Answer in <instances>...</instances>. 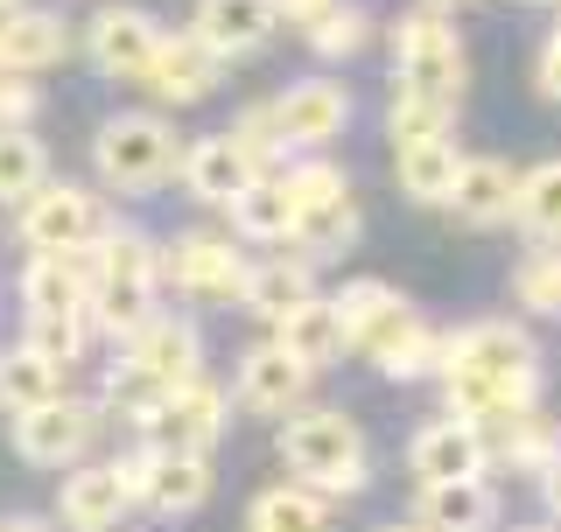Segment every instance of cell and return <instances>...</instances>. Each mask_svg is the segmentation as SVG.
<instances>
[{
	"instance_id": "cell-8",
	"label": "cell",
	"mask_w": 561,
	"mask_h": 532,
	"mask_svg": "<svg viewBox=\"0 0 561 532\" xmlns=\"http://www.w3.org/2000/svg\"><path fill=\"white\" fill-rule=\"evenodd\" d=\"M288 189H295V245H302V253L330 259L358 239V204H351L344 169L302 162V169H288Z\"/></svg>"
},
{
	"instance_id": "cell-33",
	"label": "cell",
	"mask_w": 561,
	"mask_h": 532,
	"mask_svg": "<svg viewBox=\"0 0 561 532\" xmlns=\"http://www.w3.org/2000/svg\"><path fill=\"white\" fill-rule=\"evenodd\" d=\"M513 224L540 245H561V162H540L519 175V204H513Z\"/></svg>"
},
{
	"instance_id": "cell-20",
	"label": "cell",
	"mask_w": 561,
	"mask_h": 532,
	"mask_svg": "<svg viewBox=\"0 0 561 532\" xmlns=\"http://www.w3.org/2000/svg\"><path fill=\"white\" fill-rule=\"evenodd\" d=\"M92 280H99V245H70V253H28L22 266V309H84L92 315Z\"/></svg>"
},
{
	"instance_id": "cell-17",
	"label": "cell",
	"mask_w": 561,
	"mask_h": 532,
	"mask_svg": "<svg viewBox=\"0 0 561 532\" xmlns=\"http://www.w3.org/2000/svg\"><path fill=\"white\" fill-rule=\"evenodd\" d=\"M218 78H225V57L204 43L197 28H175V35H162V49H154V63H148V99L154 105H197V99H210L218 92Z\"/></svg>"
},
{
	"instance_id": "cell-38",
	"label": "cell",
	"mask_w": 561,
	"mask_h": 532,
	"mask_svg": "<svg viewBox=\"0 0 561 532\" xmlns=\"http://www.w3.org/2000/svg\"><path fill=\"white\" fill-rule=\"evenodd\" d=\"M302 35H309V49H316V57H330V63H337V57H358V49H365L373 22H365V8L337 0V8H330V14H316V22H309Z\"/></svg>"
},
{
	"instance_id": "cell-3",
	"label": "cell",
	"mask_w": 561,
	"mask_h": 532,
	"mask_svg": "<svg viewBox=\"0 0 561 532\" xmlns=\"http://www.w3.org/2000/svg\"><path fill=\"white\" fill-rule=\"evenodd\" d=\"M162 280H169V259L154 253V239L140 232H105L99 239V280H92V329L105 336H127L154 315V301H162Z\"/></svg>"
},
{
	"instance_id": "cell-44",
	"label": "cell",
	"mask_w": 561,
	"mask_h": 532,
	"mask_svg": "<svg viewBox=\"0 0 561 532\" xmlns=\"http://www.w3.org/2000/svg\"><path fill=\"white\" fill-rule=\"evenodd\" d=\"M8 8H22V0H0V14H8Z\"/></svg>"
},
{
	"instance_id": "cell-32",
	"label": "cell",
	"mask_w": 561,
	"mask_h": 532,
	"mask_svg": "<svg viewBox=\"0 0 561 532\" xmlns=\"http://www.w3.org/2000/svg\"><path fill=\"white\" fill-rule=\"evenodd\" d=\"M330 490H316V484H302V476H295V484H274V490H260L253 505H245V525L253 532H316L330 519Z\"/></svg>"
},
{
	"instance_id": "cell-11",
	"label": "cell",
	"mask_w": 561,
	"mask_h": 532,
	"mask_svg": "<svg viewBox=\"0 0 561 532\" xmlns=\"http://www.w3.org/2000/svg\"><path fill=\"white\" fill-rule=\"evenodd\" d=\"M162 259H169L175 294L210 301V309L239 301V294H245V274H253V259H245L232 239H218V232H183V239H169Z\"/></svg>"
},
{
	"instance_id": "cell-36",
	"label": "cell",
	"mask_w": 561,
	"mask_h": 532,
	"mask_svg": "<svg viewBox=\"0 0 561 532\" xmlns=\"http://www.w3.org/2000/svg\"><path fill=\"white\" fill-rule=\"evenodd\" d=\"M373 365L386 371V379H400V385H408V379H428V371L443 379V365H449V336H443V329H428V323H414L393 350H379Z\"/></svg>"
},
{
	"instance_id": "cell-4",
	"label": "cell",
	"mask_w": 561,
	"mask_h": 532,
	"mask_svg": "<svg viewBox=\"0 0 561 532\" xmlns=\"http://www.w3.org/2000/svg\"><path fill=\"white\" fill-rule=\"evenodd\" d=\"M92 169L99 189H113V197H148L169 175H183V140L162 113H113L92 134Z\"/></svg>"
},
{
	"instance_id": "cell-34",
	"label": "cell",
	"mask_w": 561,
	"mask_h": 532,
	"mask_svg": "<svg viewBox=\"0 0 561 532\" xmlns=\"http://www.w3.org/2000/svg\"><path fill=\"white\" fill-rule=\"evenodd\" d=\"M49 183V154L35 127H0V204H22Z\"/></svg>"
},
{
	"instance_id": "cell-35",
	"label": "cell",
	"mask_w": 561,
	"mask_h": 532,
	"mask_svg": "<svg viewBox=\"0 0 561 532\" xmlns=\"http://www.w3.org/2000/svg\"><path fill=\"white\" fill-rule=\"evenodd\" d=\"M22 344H35L43 358H57V365H78L84 344H92V315H84V309H43V315L22 323Z\"/></svg>"
},
{
	"instance_id": "cell-10",
	"label": "cell",
	"mask_w": 561,
	"mask_h": 532,
	"mask_svg": "<svg viewBox=\"0 0 561 532\" xmlns=\"http://www.w3.org/2000/svg\"><path fill=\"white\" fill-rule=\"evenodd\" d=\"M92 435H99V406L92 400H70V393L28 406V414H14V455H22L28 470H70V463H84Z\"/></svg>"
},
{
	"instance_id": "cell-39",
	"label": "cell",
	"mask_w": 561,
	"mask_h": 532,
	"mask_svg": "<svg viewBox=\"0 0 561 532\" xmlns=\"http://www.w3.org/2000/svg\"><path fill=\"white\" fill-rule=\"evenodd\" d=\"M513 294H519V309H534V315H561V253H534L513 274Z\"/></svg>"
},
{
	"instance_id": "cell-23",
	"label": "cell",
	"mask_w": 561,
	"mask_h": 532,
	"mask_svg": "<svg viewBox=\"0 0 561 532\" xmlns=\"http://www.w3.org/2000/svg\"><path fill=\"white\" fill-rule=\"evenodd\" d=\"M513 204H519V175L505 169V162H491V154H463V169H456V189H449L443 210H456L463 224L491 232V224L513 218Z\"/></svg>"
},
{
	"instance_id": "cell-22",
	"label": "cell",
	"mask_w": 561,
	"mask_h": 532,
	"mask_svg": "<svg viewBox=\"0 0 561 532\" xmlns=\"http://www.w3.org/2000/svg\"><path fill=\"white\" fill-rule=\"evenodd\" d=\"M190 28H197L225 63H239V57H253V49H267V43H274L280 8H274V0H197Z\"/></svg>"
},
{
	"instance_id": "cell-14",
	"label": "cell",
	"mask_w": 561,
	"mask_h": 532,
	"mask_svg": "<svg viewBox=\"0 0 561 532\" xmlns=\"http://www.w3.org/2000/svg\"><path fill=\"white\" fill-rule=\"evenodd\" d=\"M260 175H267V162H260V148H253L239 127H232V134H197V140L183 148V189H190L197 204H218V210H225L245 183H260Z\"/></svg>"
},
{
	"instance_id": "cell-18",
	"label": "cell",
	"mask_w": 561,
	"mask_h": 532,
	"mask_svg": "<svg viewBox=\"0 0 561 532\" xmlns=\"http://www.w3.org/2000/svg\"><path fill=\"white\" fill-rule=\"evenodd\" d=\"M330 301H337L344 336H351V350H358V358H379V350H393L400 336L421 323V315H414L393 288H386V280H344Z\"/></svg>"
},
{
	"instance_id": "cell-45",
	"label": "cell",
	"mask_w": 561,
	"mask_h": 532,
	"mask_svg": "<svg viewBox=\"0 0 561 532\" xmlns=\"http://www.w3.org/2000/svg\"><path fill=\"white\" fill-rule=\"evenodd\" d=\"M0 78H8V63H0Z\"/></svg>"
},
{
	"instance_id": "cell-7",
	"label": "cell",
	"mask_w": 561,
	"mask_h": 532,
	"mask_svg": "<svg viewBox=\"0 0 561 532\" xmlns=\"http://www.w3.org/2000/svg\"><path fill=\"white\" fill-rule=\"evenodd\" d=\"M14 232H22L28 253H70V245H99L113 224H105V204L84 183H43L35 197L14 204Z\"/></svg>"
},
{
	"instance_id": "cell-6",
	"label": "cell",
	"mask_w": 561,
	"mask_h": 532,
	"mask_svg": "<svg viewBox=\"0 0 561 532\" xmlns=\"http://www.w3.org/2000/svg\"><path fill=\"white\" fill-rule=\"evenodd\" d=\"M134 428H140L148 449H197V455H210L225 441V428H232V400H225V385H210L197 371V379L169 385Z\"/></svg>"
},
{
	"instance_id": "cell-1",
	"label": "cell",
	"mask_w": 561,
	"mask_h": 532,
	"mask_svg": "<svg viewBox=\"0 0 561 532\" xmlns=\"http://www.w3.org/2000/svg\"><path fill=\"white\" fill-rule=\"evenodd\" d=\"M540 393V365H534V336L505 315L470 323L449 336V365H443V400L463 420H505L519 406H534Z\"/></svg>"
},
{
	"instance_id": "cell-42",
	"label": "cell",
	"mask_w": 561,
	"mask_h": 532,
	"mask_svg": "<svg viewBox=\"0 0 561 532\" xmlns=\"http://www.w3.org/2000/svg\"><path fill=\"white\" fill-rule=\"evenodd\" d=\"M540 498H548V511L561 519V463H548V470H540Z\"/></svg>"
},
{
	"instance_id": "cell-41",
	"label": "cell",
	"mask_w": 561,
	"mask_h": 532,
	"mask_svg": "<svg viewBox=\"0 0 561 532\" xmlns=\"http://www.w3.org/2000/svg\"><path fill=\"white\" fill-rule=\"evenodd\" d=\"M274 8H280V22H288V28H309L316 14H330L337 0H274Z\"/></svg>"
},
{
	"instance_id": "cell-19",
	"label": "cell",
	"mask_w": 561,
	"mask_h": 532,
	"mask_svg": "<svg viewBox=\"0 0 561 532\" xmlns=\"http://www.w3.org/2000/svg\"><path fill=\"white\" fill-rule=\"evenodd\" d=\"M134 511V490H127V470L119 463H70L64 470V490H57V519L70 532H105Z\"/></svg>"
},
{
	"instance_id": "cell-5",
	"label": "cell",
	"mask_w": 561,
	"mask_h": 532,
	"mask_svg": "<svg viewBox=\"0 0 561 532\" xmlns=\"http://www.w3.org/2000/svg\"><path fill=\"white\" fill-rule=\"evenodd\" d=\"M386 43H393V84H414V92H435V99H463L470 57H463V35L443 22V8L400 14L386 28Z\"/></svg>"
},
{
	"instance_id": "cell-16",
	"label": "cell",
	"mask_w": 561,
	"mask_h": 532,
	"mask_svg": "<svg viewBox=\"0 0 561 532\" xmlns=\"http://www.w3.org/2000/svg\"><path fill=\"white\" fill-rule=\"evenodd\" d=\"M408 470H414V484L484 476V470H491V435H484V420H463V414L428 420V428L408 441Z\"/></svg>"
},
{
	"instance_id": "cell-9",
	"label": "cell",
	"mask_w": 561,
	"mask_h": 532,
	"mask_svg": "<svg viewBox=\"0 0 561 532\" xmlns=\"http://www.w3.org/2000/svg\"><path fill=\"white\" fill-rule=\"evenodd\" d=\"M119 470H127L134 505L154 511V519H190L210 498V455H197V449H148L140 441V455H127Z\"/></svg>"
},
{
	"instance_id": "cell-29",
	"label": "cell",
	"mask_w": 561,
	"mask_h": 532,
	"mask_svg": "<svg viewBox=\"0 0 561 532\" xmlns=\"http://www.w3.org/2000/svg\"><path fill=\"white\" fill-rule=\"evenodd\" d=\"M456 169H463V154H456L449 134H421V140H400L393 148V175L414 204H449Z\"/></svg>"
},
{
	"instance_id": "cell-28",
	"label": "cell",
	"mask_w": 561,
	"mask_h": 532,
	"mask_svg": "<svg viewBox=\"0 0 561 532\" xmlns=\"http://www.w3.org/2000/svg\"><path fill=\"white\" fill-rule=\"evenodd\" d=\"M316 294V253H302V259H260L253 274H245V294H239V309L245 315H260V323H280V315L295 309V301H309Z\"/></svg>"
},
{
	"instance_id": "cell-24",
	"label": "cell",
	"mask_w": 561,
	"mask_h": 532,
	"mask_svg": "<svg viewBox=\"0 0 561 532\" xmlns=\"http://www.w3.org/2000/svg\"><path fill=\"white\" fill-rule=\"evenodd\" d=\"M64 57H70V28H64V14L28 8V0L0 14V63H8V70L35 78V70H49V63H64Z\"/></svg>"
},
{
	"instance_id": "cell-13",
	"label": "cell",
	"mask_w": 561,
	"mask_h": 532,
	"mask_svg": "<svg viewBox=\"0 0 561 532\" xmlns=\"http://www.w3.org/2000/svg\"><path fill=\"white\" fill-rule=\"evenodd\" d=\"M119 365H127L134 379H148L154 393H169V385H183V379L204 371V336H197L190 315H162V309H154L148 323L127 336V358H119Z\"/></svg>"
},
{
	"instance_id": "cell-40",
	"label": "cell",
	"mask_w": 561,
	"mask_h": 532,
	"mask_svg": "<svg viewBox=\"0 0 561 532\" xmlns=\"http://www.w3.org/2000/svg\"><path fill=\"white\" fill-rule=\"evenodd\" d=\"M35 84H22V70H8L0 78V127H35Z\"/></svg>"
},
{
	"instance_id": "cell-12",
	"label": "cell",
	"mask_w": 561,
	"mask_h": 532,
	"mask_svg": "<svg viewBox=\"0 0 561 532\" xmlns=\"http://www.w3.org/2000/svg\"><path fill=\"white\" fill-rule=\"evenodd\" d=\"M162 22H154L148 8H99L92 22H84V57H92L99 78H119V84H140L154 63V49H162Z\"/></svg>"
},
{
	"instance_id": "cell-21",
	"label": "cell",
	"mask_w": 561,
	"mask_h": 532,
	"mask_svg": "<svg viewBox=\"0 0 561 532\" xmlns=\"http://www.w3.org/2000/svg\"><path fill=\"white\" fill-rule=\"evenodd\" d=\"M309 379L316 371L302 358H288L267 336V344H253L239 358V406H253V414H295V406L309 400Z\"/></svg>"
},
{
	"instance_id": "cell-43",
	"label": "cell",
	"mask_w": 561,
	"mask_h": 532,
	"mask_svg": "<svg viewBox=\"0 0 561 532\" xmlns=\"http://www.w3.org/2000/svg\"><path fill=\"white\" fill-rule=\"evenodd\" d=\"M428 8H463V0H428Z\"/></svg>"
},
{
	"instance_id": "cell-25",
	"label": "cell",
	"mask_w": 561,
	"mask_h": 532,
	"mask_svg": "<svg viewBox=\"0 0 561 532\" xmlns=\"http://www.w3.org/2000/svg\"><path fill=\"white\" fill-rule=\"evenodd\" d=\"M274 344L288 350V358H302L309 371H330L351 350V336H344V315H337V301H323V294H309V301H295L288 315L274 323Z\"/></svg>"
},
{
	"instance_id": "cell-2",
	"label": "cell",
	"mask_w": 561,
	"mask_h": 532,
	"mask_svg": "<svg viewBox=\"0 0 561 532\" xmlns=\"http://www.w3.org/2000/svg\"><path fill=\"white\" fill-rule=\"evenodd\" d=\"M280 463L302 484L330 490V498H358L373 484V455H365V435L344 406H295V414H280Z\"/></svg>"
},
{
	"instance_id": "cell-15",
	"label": "cell",
	"mask_w": 561,
	"mask_h": 532,
	"mask_svg": "<svg viewBox=\"0 0 561 532\" xmlns=\"http://www.w3.org/2000/svg\"><path fill=\"white\" fill-rule=\"evenodd\" d=\"M267 119L280 148H323V140H337L351 127V92L337 78H302L267 105Z\"/></svg>"
},
{
	"instance_id": "cell-26",
	"label": "cell",
	"mask_w": 561,
	"mask_h": 532,
	"mask_svg": "<svg viewBox=\"0 0 561 532\" xmlns=\"http://www.w3.org/2000/svg\"><path fill=\"white\" fill-rule=\"evenodd\" d=\"M225 210H232V232L245 245H295V189H288V175L245 183Z\"/></svg>"
},
{
	"instance_id": "cell-31",
	"label": "cell",
	"mask_w": 561,
	"mask_h": 532,
	"mask_svg": "<svg viewBox=\"0 0 561 532\" xmlns=\"http://www.w3.org/2000/svg\"><path fill=\"white\" fill-rule=\"evenodd\" d=\"M484 435H491V455L499 463H513V470H548L561 463V435H554V420H540L534 406H519V414H505V420H484Z\"/></svg>"
},
{
	"instance_id": "cell-37",
	"label": "cell",
	"mask_w": 561,
	"mask_h": 532,
	"mask_svg": "<svg viewBox=\"0 0 561 532\" xmlns=\"http://www.w3.org/2000/svg\"><path fill=\"white\" fill-rule=\"evenodd\" d=\"M449 119H456V99H435V92H414V84H393V113H386L393 148H400V140H421V134H449Z\"/></svg>"
},
{
	"instance_id": "cell-30",
	"label": "cell",
	"mask_w": 561,
	"mask_h": 532,
	"mask_svg": "<svg viewBox=\"0 0 561 532\" xmlns=\"http://www.w3.org/2000/svg\"><path fill=\"white\" fill-rule=\"evenodd\" d=\"M70 393V365L57 358H43L35 344H14V350H0V414H28V406H43V400H57Z\"/></svg>"
},
{
	"instance_id": "cell-27",
	"label": "cell",
	"mask_w": 561,
	"mask_h": 532,
	"mask_svg": "<svg viewBox=\"0 0 561 532\" xmlns=\"http://www.w3.org/2000/svg\"><path fill=\"white\" fill-rule=\"evenodd\" d=\"M414 519L435 525V532H478L499 519V490L484 476H449V484H421L414 498Z\"/></svg>"
}]
</instances>
